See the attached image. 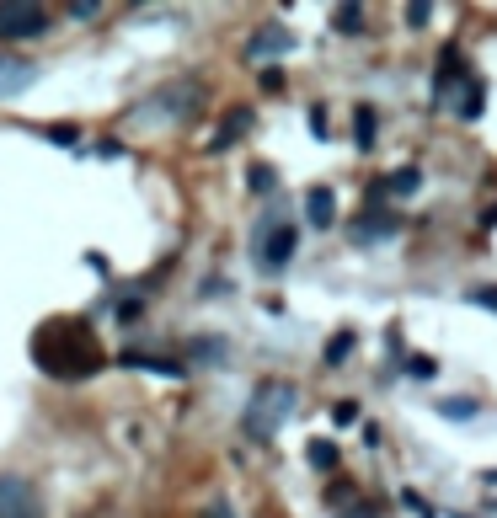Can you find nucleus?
Here are the masks:
<instances>
[{"instance_id": "obj_1", "label": "nucleus", "mask_w": 497, "mask_h": 518, "mask_svg": "<svg viewBox=\"0 0 497 518\" xmlns=\"http://www.w3.org/2000/svg\"><path fill=\"white\" fill-rule=\"evenodd\" d=\"M33 364L49 374V380H91L102 369V348L97 332L75 316H54L33 332Z\"/></svg>"}, {"instance_id": "obj_2", "label": "nucleus", "mask_w": 497, "mask_h": 518, "mask_svg": "<svg viewBox=\"0 0 497 518\" xmlns=\"http://www.w3.org/2000/svg\"><path fill=\"white\" fill-rule=\"evenodd\" d=\"M294 412H300V390L289 380H262L252 390V401H246V412H241V433L252 438V444H273V438L289 428Z\"/></svg>"}, {"instance_id": "obj_3", "label": "nucleus", "mask_w": 497, "mask_h": 518, "mask_svg": "<svg viewBox=\"0 0 497 518\" xmlns=\"http://www.w3.org/2000/svg\"><path fill=\"white\" fill-rule=\"evenodd\" d=\"M294 246H300V230H294L289 219H284V203H273V209H268V219L257 225V246H252L257 268H262V273H278V268H289Z\"/></svg>"}, {"instance_id": "obj_4", "label": "nucleus", "mask_w": 497, "mask_h": 518, "mask_svg": "<svg viewBox=\"0 0 497 518\" xmlns=\"http://www.w3.org/2000/svg\"><path fill=\"white\" fill-rule=\"evenodd\" d=\"M198 107H204V81H172V86H161V91H155V97L150 102H139L134 107V118L139 113H166V118H182V123H188V118H198Z\"/></svg>"}, {"instance_id": "obj_5", "label": "nucleus", "mask_w": 497, "mask_h": 518, "mask_svg": "<svg viewBox=\"0 0 497 518\" xmlns=\"http://www.w3.org/2000/svg\"><path fill=\"white\" fill-rule=\"evenodd\" d=\"M54 27V17L33 0H11V6H0V43H22V38H43Z\"/></svg>"}, {"instance_id": "obj_6", "label": "nucleus", "mask_w": 497, "mask_h": 518, "mask_svg": "<svg viewBox=\"0 0 497 518\" xmlns=\"http://www.w3.org/2000/svg\"><path fill=\"white\" fill-rule=\"evenodd\" d=\"M0 518H43V502L33 492V481L0 476Z\"/></svg>"}, {"instance_id": "obj_7", "label": "nucleus", "mask_w": 497, "mask_h": 518, "mask_svg": "<svg viewBox=\"0 0 497 518\" xmlns=\"http://www.w3.org/2000/svg\"><path fill=\"white\" fill-rule=\"evenodd\" d=\"M284 54H294V33L278 22L257 27V33L246 38V59H252V65H273V59H284Z\"/></svg>"}, {"instance_id": "obj_8", "label": "nucleus", "mask_w": 497, "mask_h": 518, "mask_svg": "<svg viewBox=\"0 0 497 518\" xmlns=\"http://www.w3.org/2000/svg\"><path fill=\"white\" fill-rule=\"evenodd\" d=\"M118 364L123 369H145V374H161V380H188V364L182 358H161V353H139V348H123L118 353Z\"/></svg>"}, {"instance_id": "obj_9", "label": "nucleus", "mask_w": 497, "mask_h": 518, "mask_svg": "<svg viewBox=\"0 0 497 518\" xmlns=\"http://www.w3.org/2000/svg\"><path fill=\"white\" fill-rule=\"evenodd\" d=\"M401 230V219L391 214V209H385V203H380V209H364L359 219H353V241H359V246H375V241H391V235Z\"/></svg>"}, {"instance_id": "obj_10", "label": "nucleus", "mask_w": 497, "mask_h": 518, "mask_svg": "<svg viewBox=\"0 0 497 518\" xmlns=\"http://www.w3.org/2000/svg\"><path fill=\"white\" fill-rule=\"evenodd\" d=\"M33 81H38V65H27V59H17V54H0V102L33 91Z\"/></svg>"}, {"instance_id": "obj_11", "label": "nucleus", "mask_w": 497, "mask_h": 518, "mask_svg": "<svg viewBox=\"0 0 497 518\" xmlns=\"http://www.w3.org/2000/svg\"><path fill=\"white\" fill-rule=\"evenodd\" d=\"M460 81H465V70H460V49H455V43H449V49H444V70L433 75V107L455 102V91H460Z\"/></svg>"}, {"instance_id": "obj_12", "label": "nucleus", "mask_w": 497, "mask_h": 518, "mask_svg": "<svg viewBox=\"0 0 497 518\" xmlns=\"http://www.w3.org/2000/svg\"><path fill=\"white\" fill-rule=\"evenodd\" d=\"M305 219H310V230H332L337 225V193L332 187H310L305 193Z\"/></svg>"}, {"instance_id": "obj_13", "label": "nucleus", "mask_w": 497, "mask_h": 518, "mask_svg": "<svg viewBox=\"0 0 497 518\" xmlns=\"http://www.w3.org/2000/svg\"><path fill=\"white\" fill-rule=\"evenodd\" d=\"M481 113H487V86H481L476 75H465L460 91H455V118L460 123H476Z\"/></svg>"}, {"instance_id": "obj_14", "label": "nucleus", "mask_w": 497, "mask_h": 518, "mask_svg": "<svg viewBox=\"0 0 497 518\" xmlns=\"http://www.w3.org/2000/svg\"><path fill=\"white\" fill-rule=\"evenodd\" d=\"M182 358H193V364H225V358H230V342H225V337L198 332V337L182 342Z\"/></svg>"}, {"instance_id": "obj_15", "label": "nucleus", "mask_w": 497, "mask_h": 518, "mask_svg": "<svg viewBox=\"0 0 497 518\" xmlns=\"http://www.w3.org/2000/svg\"><path fill=\"white\" fill-rule=\"evenodd\" d=\"M246 129H252V113H246V107H236V113H230V118L220 123V134L209 139V155H225V150H230V145H236V139L246 134Z\"/></svg>"}, {"instance_id": "obj_16", "label": "nucleus", "mask_w": 497, "mask_h": 518, "mask_svg": "<svg viewBox=\"0 0 497 518\" xmlns=\"http://www.w3.org/2000/svg\"><path fill=\"white\" fill-rule=\"evenodd\" d=\"M305 460H310V470H326V476H332L343 454H337V444H332V438H310V444H305Z\"/></svg>"}, {"instance_id": "obj_17", "label": "nucleus", "mask_w": 497, "mask_h": 518, "mask_svg": "<svg viewBox=\"0 0 497 518\" xmlns=\"http://www.w3.org/2000/svg\"><path fill=\"white\" fill-rule=\"evenodd\" d=\"M353 348H359V332H353V326H348V332H337L332 342H326V369H337V364H348V358H353Z\"/></svg>"}, {"instance_id": "obj_18", "label": "nucleus", "mask_w": 497, "mask_h": 518, "mask_svg": "<svg viewBox=\"0 0 497 518\" xmlns=\"http://www.w3.org/2000/svg\"><path fill=\"white\" fill-rule=\"evenodd\" d=\"M375 134H380L375 107H353V139H359V150H375Z\"/></svg>"}, {"instance_id": "obj_19", "label": "nucleus", "mask_w": 497, "mask_h": 518, "mask_svg": "<svg viewBox=\"0 0 497 518\" xmlns=\"http://www.w3.org/2000/svg\"><path fill=\"white\" fill-rule=\"evenodd\" d=\"M433 412H439L444 422H471V417L481 412V406H476L471 396H449V401H439V406H433Z\"/></svg>"}, {"instance_id": "obj_20", "label": "nucleus", "mask_w": 497, "mask_h": 518, "mask_svg": "<svg viewBox=\"0 0 497 518\" xmlns=\"http://www.w3.org/2000/svg\"><path fill=\"white\" fill-rule=\"evenodd\" d=\"M417 187H423V171L417 166H401L396 177H385V193H417Z\"/></svg>"}, {"instance_id": "obj_21", "label": "nucleus", "mask_w": 497, "mask_h": 518, "mask_svg": "<svg viewBox=\"0 0 497 518\" xmlns=\"http://www.w3.org/2000/svg\"><path fill=\"white\" fill-rule=\"evenodd\" d=\"M332 22H337V33H364V6H337Z\"/></svg>"}, {"instance_id": "obj_22", "label": "nucleus", "mask_w": 497, "mask_h": 518, "mask_svg": "<svg viewBox=\"0 0 497 518\" xmlns=\"http://www.w3.org/2000/svg\"><path fill=\"white\" fill-rule=\"evenodd\" d=\"M246 187H252V193H273V187H278V171L273 166H252V171H246Z\"/></svg>"}, {"instance_id": "obj_23", "label": "nucleus", "mask_w": 497, "mask_h": 518, "mask_svg": "<svg viewBox=\"0 0 497 518\" xmlns=\"http://www.w3.org/2000/svg\"><path fill=\"white\" fill-rule=\"evenodd\" d=\"M401 508H407V513H417V518H439V513L428 508V497H423V492H412V486L401 492Z\"/></svg>"}, {"instance_id": "obj_24", "label": "nucleus", "mask_w": 497, "mask_h": 518, "mask_svg": "<svg viewBox=\"0 0 497 518\" xmlns=\"http://www.w3.org/2000/svg\"><path fill=\"white\" fill-rule=\"evenodd\" d=\"M332 422H337V428H353V422H359V401H337L332 406Z\"/></svg>"}, {"instance_id": "obj_25", "label": "nucleus", "mask_w": 497, "mask_h": 518, "mask_svg": "<svg viewBox=\"0 0 497 518\" xmlns=\"http://www.w3.org/2000/svg\"><path fill=\"white\" fill-rule=\"evenodd\" d=\"M407 374H412V380H433V374H439V364H433L428 353H417L412 364H407Z\"/></svg>"}, {"instance_id": "obj_26", "label": "nucleus", "mask_w": 497, "mask_h": 518, "mask_svg": "<svg viewBox=\"0 0 497 518\" xmlns=\"http://www.w3.org/2000/svg\"><path fill=\"white\" fill-rule=\"evenodd\" d=\"M70 17H75V22H97V17H102V6H97V0H75Z\"/></svg>"}, {"instance_id": "obj_27", "label": "nucleus", "mask_w": 497, "mask_h": 518, "mask_svg": "<svg viewBox=\"0 0 497 518\" xmlns=\"http://www.w3.org/2000/svg\"><path fill=\"white\" fill-rule=\"evenodd\" d=\"M257 86H262V91H284V70H278V65H268V70L257 75Z\"/></svg>"}, {"instance_id": "obj_28", "label": "nucleus", "mask_w": 497, "mask_h": 518, "mask_svg": "<svg viewBox=\"0 0 497 518\" xmlns=\"http://www.w3.org/2000/svg\"><path fill=\"white\" fill-rule=\"evenodd\" d=\"M139 316H145V300H123V305H118V321H123V326H134Z\"/></svg>"}, {"instance_id": "obj_29", "label": "nucleus", "mask_w": 497, "mask_h": 518, "mask_svg": "<svg viewBox=\"0 0 497 518\" xmlns=\"http://www.w3.org/2000/svg\"><path fill=\"white\" fill-rule=\"evenodd\" d=\"M337 518H380V508H375V502H359V497H353V508H343Z\"/></svg>"}, {"instance_id": "obj_30", "label": "nucleus", "mask_w": 497, "mask_h": 518, "mask_svg": "<svg viewBox=\"0 0 497 518\" xmlns=\"http://www.w3.org/2000/svg\"><path fill=\"white\" fill-rule=\"evenodd\" d=\"M465 305H487V310H497V289H471V294H465Z\"/></svg>"}, {"instance_id": "obj_31", "label": "nucleus", "mask_w": 497, "mask_h": 518, "mask_svg": "<svg viewBox=\"0 0 497 518\" xmlns=\"http://www.w3.org/2000/svg\"><path fill=\"white\" fill-rule=\"evenodd\" d=\"M433 17V6H423V0H417V6H407V27H423Z\"/></svg>"}, {"instance_id": "obj_32", "label": "nucleus", "mask_w": 497, "mask_h": 518, "mask_svg": "<svg viewBox=\"0 0 497 518\" xmlns=\"http://www.w3.org/2000/svg\"><path fill=\"white\" fill-rule=\"evenodd\" d=\"M198 294H204V300H214V294H230V284H225V278H204V289H198Z\"/></svg>"}, {"instance_id": "obj_33", "label": "nucleus", "mask_w": 497, "mask_h": 518, "mask_svg": "<svg viewBox=\"0 0 497 518\" xmlns=\"http://www.w3.org/2000/svg\"><path fill=\"white\" fill-rule=\"evenodd\" d=\"M310 134L326 139V113H321V107H310Z\"/></svg>"}, {"instance_id": "obj_34", "label": "nucleus", "mask_w": 497, "mask_h": 518, "mask_svg": "<svg viewBox=\"0 0 497 518\" xmlns=\"http://www.w3.org/2000/svg\"><path fill=\"white\" fill-rule=\"evenodd\" d=\"M49 139H54V145H75V129H70V123H59V129H49Z\"/></svg>"}, {"instance_id": "obj_35", "label": "nucleus", "mask_w": 497, "mask_h": 518, "mask_svg": "<svg viewBox=\"0 0 497 518\" xmlns=\"http://www.w3.org/2000/svg\"><path fill=\"white\" fill-rule=\"evenodd\" d=\"M97 155H102V161H118V155H123V145H118V139H102V145H97Z\"/></svg>"}, {"instance_id": "obj_36", "label": "nucleus", "mask_w": 497, "mask_h": 518, "mask_svg": "<svg viewBox=\"0 0 497 518\" xmlns=\"http://www.w3.org/2000/svg\"><path fill=\"white\" fill-rule=\"evenodd\" d=\"M204 518H236V513H230V502H209V513Z\"/></svg>"}, {"instance_id": "obj_37", "label": "nucleus", "mask_w": 497, "mask_h": 518, "mask_svg": "<svg viewBox=\"0 0 497 518\" xmlns=\"http://www.w3.org/2000/svg\"><path fill=\"white\" fill-rule=\"evenodd\" d=\"M449 518H476V513H449Z\"/></svg>"}]
</instances>
